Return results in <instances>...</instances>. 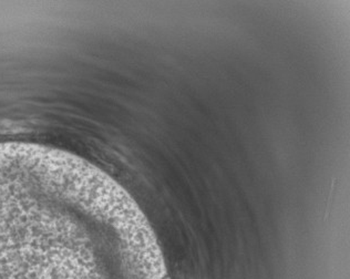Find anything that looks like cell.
I'll return each instance as SVG.
<instances>
[{
	"mask_svg": "<svg viewBox=\"0 0 350 279\" xmlns=\"http://www.w3.org/2000/svg\"><path fill=\"white\" fill-rule=\"evenodd\" d=\"M111 223L103 170L57 148L0 146V279H111L98 234Z\"/></svg>",
	"mask_w": 350,
	"mask_h": 279,
	"instance_id": "cell-1",
	"label": "cell"
}]
</instances>
